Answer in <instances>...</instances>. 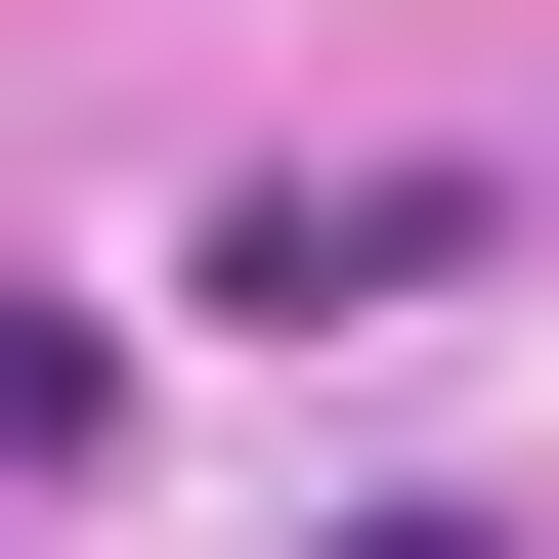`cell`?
I'll list each match as a JSON object with an SVG mask.
<instances>
[{"mask_svg":"<svg viewBox=\"0 0 559 559\" xmlns=\"http://www.w3.org/2000/svg\"><path fill=\"white\" fill-rule=\"evenodd\" d=\"M474 259H516V173H474V130H388V173H259L173 301H215V345H388V301H474Z\"/></svg>","mask_w":559,"mask_h":559,"instance_id":"cell-1","label":"cell"},{"mask_svg":"<svg viewBox=\"0 0 559 559\" xmlns=\"http://www.w3.org/2000/svg\"><path fill=\"white\" fill-rule=\"evenodd\" d=\"M86 430H130V345H86V301H0V516H44Z\"/></svg>","mask_w":559,"mask_h":559,"instance_id":"cell-2","label":"cell"},{"mask_svg":"<svg viewBox=\"0 0 559 559\" xmlns=\"http://www.w3.org/2000/svg\"><path fill=\"white\" fill-rule=\"evenodd\" d=\"M345 559H474V516H345Z\"/></svg>","mask_w":559,"mask_h":559,"instance_id":"cell-3","label":"cell"}]
</instances>
